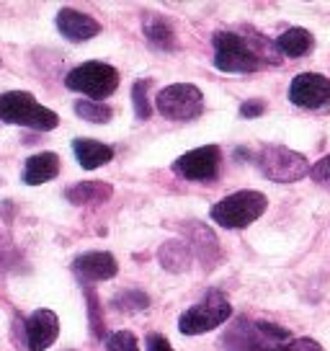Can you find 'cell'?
Here are the masks:
<instances>
[{
	"instance_id": "6da1fadb",
	"label": "cell",
	"mask_w": 330,
	"mask_h": 351,
	"mask_svg": "<svg viewBox=\"0 0 330 351\" xmlns=\"http://www.w3.org/2000/svg\"><path fill=\"white\" fill-rule=\"evenodd\" d=\"M214 65L222 73H255L264 65H279V47L264 36H240L232 32L214 34Z\"/></svg>"
},
{
	"instance_id": "7a4b0ae2",
	"label": "cell",
	"mask_w": 330,
	"mask_h": 351,
	"mask_svg": "<svg viewBox=\"0 0 330 351\" xmlns=\"http://www.w3.org/2000/svg\"><path fill=\"white\" fill-rule=\"evenodd\" d=\"M292 341V333L279 328L268 320H238L227 336H225V351H284Z\"/></svg>"
},
{
	"instance_id": "3957f363",
	"label": "cell",
	"mask_w": 330,
	"mask_h": 351,
	"mask_svg": "<svg viewBox=\"0 0 330 351\" xmlns=\"http://www.w3.org/2000/svg\"><path fill=\"white\" fill-rule=\"evenodd\" d=\"M0 119L8 121V124H18V127H31V130L39 132H52L60 124V117L55 111L42 106L26 90L0 93Z\"/></svg>"
},
{
	"instance_id": "277c9868",
	"label": "cell",
	"mask_w": 330,
	"mask_h": 351,
	"mask_svg": "<svg viewBox=\"0 0 330 351\" xmlns=\"http://www.w3.org/2000/svg\"><path fill=\"white\" fill-rule=\"evenodd\" d=\"M268 207V199L261 191H235L230 197H225L210 209V217L225 228V230H242L248 225H253Z\"/></svg>"
},
{
	"instance_id": "5b68a950",
	"label": "cell",
	"mask_w": 330,
	"mask_h": 351,
	"mask_svg": "<svg viewBox=\"0 0 330 351\" xmlns=\"http://www.w3.org/2000/svg\"><path fill=\"white\" fill-rule=\"evenodd\" d=\"M65 86L75 93L88 96L90 101L109 99L111 93L119 88V70L109 62H99V60H90L77 65L75 70H70L65 75Z\"/></svg>"
},
{
	"instance_id": "8992f818",
	"label": "cell",
	"mask_w": 330,
	"mask_h": 351,
	"mask_svg": "<svg viewBox=\"0 0 330 351\" xmlns=\"http://www.w3.org/2000/svg\"><path fill=\"white\" fill-rule=\"evenodd\" d=\"M230 315H232L230 300L222 295L220 289H210L207 295L201 297V302L188 307L186 313L178 318V330L183 336H199V333L220 328L222 323L230 320Z\"/></svg>"
},
{
	"instance_id": "52a82bcc",
	"label": "cell",
	"mask_w": 330,
	"mask_h": 351,
	"mask_svg": "<svg viewBox=\"0 0 330 351\" xmlns=\"http://www.w3.org/2000/svg\"><path fill=\"white\" fill-rule=\"evenodd\" d=\"M258 171L276 184H294L309 173V163L302 153H294L284 145H266L258 153Z\"/></svg>"
},
{
	"instance_id": "ba28073f",
	"label": "cell",
	"mask_w": 330,
	"mask_h": 351,
	"mask_svg": "<svg viewBox=\"0 0 330 351\" xmlns=\"http://www.w3.org/2000/svg\"><path fill=\"white\" fill-rule=\"evenodd\" d=\"M155 106L170 121H191L204 111V93L191 83H173L155 96Z\"/></svg>"
},
{
	"instance_id": "9c48e42d",
	"label": "cell",
	"mask_w": 330,
	"mask_h": 351,
	"mask_svg": "<svg viewBox=\"0 0 330 351\" xmlns=\"http://www.w3.org/2000/svg\"><path fill=\"white\" fill-rule=\"evenodd\" d=\"M220 147L217 145H204V147L188 150L181 158H176V163L170 165V168H173V173L186 178V181H212L220 173Z\"/></svg>"
},
{
	"instance_id": "30bf717a",
	"label": "cell",
	"mask_w": 330,
	"mask_h": 351,
	"mask_svg": "<svg viewBox=\"0 0 330 351\" xmlns=\"http://www.w3.org/2000/svg\"><path fill=\"white\" fill-rule=\"evenodd\" d=\"M289 101L302 109H328L330 80L320 73H299L289 86Z\"/></svg>"
},
{
	"instance_id": "8fae6325",
	"label": "cell",
	"mask_w": 330,
	"mask_h": 351,
	"mask_svg": "<svg viewBox=\"0 0 330 351\" xmlns=\"http://www.w3.org/2000/svg\"><path fill=\"white\" fill-rule=\"evenodd\" d=\"M23 330H26V343H29V351H47L60 336V318H57L52 310H36L31 313L26 323H23Z\"/></svg>"
},
{
	"instance_id": "7c38bea8",
	"label": "cell",
	"mask_w": 330,
	"mask_h": 351,
	"mask_svg": "<svg viewBox=\"0 0 330 351\" xmlns=\"http://www.w3.org/2000/svg\"><path fill=\"white\" fill-rule=\"evenodd\" d=\"M73 271L80 282H103V279H114L119 266L116 258L106 251H88L80 253L73 261Z\"/></svg>"
},
{
	"instance_id": "4fadbf2b",
	"label": "cell",
	"mask_w": 330,
	"mask_h": 351,
	"mask_svg": "<svg viewBox=\"0 0 330 351\" xmlns=\"http://www.w3.org/2000/svg\"><path fill=\"white\" fill-rule=\"evenodd\" d=\"M57 29L70 42H88L101 34V23L88 13H80L75 8H62L57 13Z\"/></svg>"
},
{
	"instance_id": "5bb4252c",
	"label": "cell",
	"mask_w": 330,
	"mask_h": 351,
	"mask_svg": "<svg viewBox=\"0 0 330 351\" xmlns=\"http://www.w3.org/2000/svg\"><path fill=\"white\" fill-rule=\"evenodd\" d=\"M186 232H188L186 243L191 245L194 256L204 263V269H214L220 263V243L214 238V232L207 225H201V222H191L186 228Z\"/></svg>"
},
{
	"instance_id": "9a60e30c",
	"label": "cell",
	"mask_w": 330,
	"mask_h": 351,
	"mask_svg": "<svg viewBox=\"0 0 330 351\" xmlns=\"http://www.w3.org/2000/svg\"><path fill=\"white\" fill-rule=\"evenodd\" d=\"M60 173V155L57 153H36L23 165V181L29 186H42L49 184Z\"/></svg>"
},
{
	"instance_id": "2e32d148",
	"label": "cell",
	"mask_w": 330,
	"mask_h": 351,
	"mask_svg": "<svg viewBox=\"0 0 330 351\" xmlns=\"http://www.w3.org/2000/svg\"><path fill=\"white\" fill-rule=\"evenodd\" d=\"M111 194H114V186L111 184H103V181H83V184H75L65 191V199L75 207H90V204H103L109 202Z\"/></svg>"
},
{
	"instance_id": "e0dca14e",
	"label": "cell",
	"mask_w": 330,
	"mask_h": 351,
	"mask_svg": "<svg viewBox=\"0 0 330 351\" xmlns=\"http://www.w3.org/2000/svg\"><path fill=\"white\" fill-rule=\"evenodd\" d=\"M73 153H75L77 163H80L83 171H96V168L114 160V147L96 143V140H75L73 143Z\"/></svg>"
},
{
	"instance_id": "ac0fdd59",
	"label": "cell",
	"mask_w": 330,
	"mask_h": 351,
	"mask_svg": "<svg viewBox=\"0 0 330 351\" xmlns=\"http://www.w3.org/2000/svg\"><path fill=\"white\" fill-rule=\"evenodd\" d=\"M191 245L186 241H165L160 248H157V261L163 269L173 271V274H183L191 269Z\"/></svg>"
},
{
	"instance_id": "d6986e66",
	"label": "cell",
	"mask_w": 330,
	"mask_h": 351,
	"mask_svg": "<svg viewBox=\"0 0 330 351\" xmlns=\"http://www.w3.org/2000/svg\"><path fill=\"white\" fill-rule=\"evenodd\" d=\"M276 47H279V52L286 57H305L312 52V47H315V39H312V34L307 29H286L284 34H279V39H276Z\"/></svg>"
},
{
	"instance_id": "ffe728a7",
	"label": "cell",
	"mask_w": 330,
	"mask_h": 351,
	"mask_svg": "<svg viewBox=\"0 0 330 351\" xmlns=\"http://www.w3.org/2000/svg\"><path fill=\"white\" fill-rule=\"evenodd\" d=\"M144 36L155 49H165V52L176 49V34L170 29V23L155 13H147V19H144Z\"/></svg>"
},
{
	"instance_id": "44dd1931",
	"label": "cell",
	"mask_w": 330,
	"mask_h": 351,
	"mask_svg": "<svg viewBox=\"0 0 330 351\" xmlns=\"http://www.w3.org/2000/svg\"><path fill=\"white\" fill-rule=\"evenodd\" d=\"M75 114L80 117V119L93 121V124H109L111 117H114V111H111L106 104H101V101H90V99L75 101Z\"/></svg>"
},
{
	"instance_id": "7402d4cb",
	"label": "cell",
	"mask_w": 330,
	"mask_h": 351,
	"mask_svg": "<svg viewBox=\"0 0 330 351\" xmlns=\"http://www.w3.org/2000/svg\"><path fill=\"white\" fill-rule=\"evenodd\" d=\"M147 305H150V297L140 289H127L114 297V307L124 310V313H140V310H147Z\"/></svg>"
},
{
	"instance_id": "603a6c76",
	"label": "cell",
	"mask_w": 330,
	"mask_h": 351,
	"mask_svg": "<svg viewBox=\"0 0 330 351\" xmlns=\"http://www.w3.org/2000/svg\"><path fill=\"white\" fill-rule=\"evenodd\" d=\"M18 261H21L18 248L13 245V241L8 238V235H3V232H0V279L8 274L11 269H16Z\"/></svg>"
},
{
	"instance_id": "cb8c5ba5",
	"label": "cell",
	"mask_w": 330,
	"mask_h": 351,
	"mask_svg": "<svg viewBox=\"0 0 330 351\" xmlns=\"http://www.w3.org/2000/svg\"><path fill=\"white\" fill-rule=\"evenodd\" d=\"M147 88H150V80H137L132 86V104H134V114L137 119H150V99H147Z\"/></svg>"
},
{
	"instance_id": "d4e9b609",
	"label": "cell",
	"mask_w": 330,
	"mask_h": 351,
	"mask_svg": "<svg viewBox=\"0 0 330 351\" xmlns=\"http://www.w3.org/2000/svg\"><path fill=\"white\" fill-rule=\"evenodd\" d=\"M106 349L109 351H140V343L129 330H116L106 339Z\"/></svg>"
},
{
	"instance_id": "484cf974",
	"label": "cell",
	"mask_w": 330,
	"mask_h": 351,
	"mask_svg": "<svg viewBox=\"0 0 330 351\" xmlns=\"http://www.w3.org/2000/svg\"><path fill=\"white\" fill-rule=\"evenodd\" d=\"M309 178H312L315 184H320V186L330 189V155L320 158L318 163L309 168Z\"/></svg>"
},
{
	"instance_id": "4316f807",
	"label": "cell",
	"mask_w": 330,
	"mask_h": 351,
	"mask_svg": "<svg viewBox=\"0 0 330 351\" xmlns=\"http://www.w3.org/2000/svg\"><path fill=\"white\" fill-rule=\"evenodd\" d=\"M86 295H88V313H90V328H93V333L96 336H103V318H101L99 313V297H96V292L93 289H86Z\"/></svg>"
},
{
	"instance_id": "83f0119b",
	"label": "cell",
	"mask_w": 330,
	"mask_h": 351,
	"mask_svg": "<svg viewBox=\"0 0 330 351\" xmlns=\"http://www.w3.org/2000/svg\"><path fill=\"white\" fill-rule=\"evenodd\" d=\"M284 351H325L320 346L315 339H307V336H302V339H292L289 343L284 346Z\"/></svg>"
},
{
	"instance_id": "f1b7e54d",
	"label": "cell",
	"mask_w": 330,
	"mask_h": 351,
	"mask_svg": "<svg viewBox=\"0 0 330 351\" xmlns=\"http://www.w3.org/2000/svg\"><path fill=\"white\" fill-rule=\"evenodd\" d=\"M266 111V104L258 99H251V101H242L240 106V117L242 119H255V117H261Z\"/></svg>"
},
{
	"instance_id": "f546056e",
	"label": "cell",
	"mask_w": 330,
	"mask_h": 351,
	"mask_svg": "<svg viewBox=\"0 0 330 351\" xmlns=\"http://www.w3.org/2000/svg\"><path fill=\"white\" fill-rule=\"evenodd\" d=\"M144 349L147 351H173V346H170V341L165 339V336H160V333H150V336L144 339Z\"/></svg>"
}]
</instances>
